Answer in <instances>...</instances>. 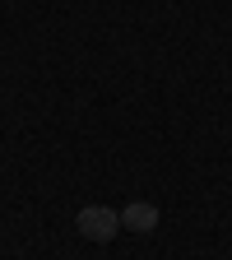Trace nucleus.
<instances>
[{
    "instance_id": "f03ea898",
    "label": "nucleus",
    "mask_w": 232,
    "mask_h": 260,
    "mask_svg": "<svg viewBox=\"0 0 232 260\" xmlns=\"http://www.w3.org/2000/svg\"><path fill=\"white\" fill-rule=\"evenodd\" d=\"M121 228L125 233H153L158 228V205L153 200H130L121 209Z\"/></svg>"
},
{
    "instance_id": "f257e3e1",
    "label": "nucleus",
    "mask_w": 232,
    "mask_h": 260,
    "mask_svg": "<svg viewBox=\"0 0 232 260\" xmlns=\"http://www.w3.org/2000/svg\"><path fill=\"white\" fill-rule=\"evenodd\" d=\"M75 223H79V237L84 242H112L121 233V214L107 209V205H84Z\"/></svg>"
}]
</instances>
